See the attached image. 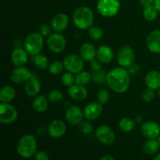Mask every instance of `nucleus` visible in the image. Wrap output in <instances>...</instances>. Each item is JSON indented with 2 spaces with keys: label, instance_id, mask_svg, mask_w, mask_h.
I'll list each match as a JSON object with an SVG mask.
<instances>
[{
  "label": "nucleus",
  "instance_id": "obj_1",
  "mask_svg": "<svg viewBox=\"0 0 160 160\" xmlns=\"http://www.w3.org/2000/svg\"><path fill=\"white\" fill-rule=\"evenodd\" d=\"M130 73L124 67H116L109 70L106 75L108 86L117 93H123L130 87Z\"/></svg>",
  "mask_w": 160,
  "mask_h": 160
},
{
  "label": "nucleus",
  "instance_id": "obj_2",
  "mask_svg": "<svg viewBox=\"0 0 160 160\" xmlns=\"http://www.w3.org/2000/svg\"><path fill=\"white\" fill-rule=\"evenodd\" d=\"M73 21L75 26L79 29H89L94 22L93 11L87 6L78 8L73 12Z\"/></svg>",
  "mask_w": 160,
  "mask_h": 160
},
{
  "label": "nucleus",
  "instance_id": "obj_3",
  "mask_svg": "<svg viewBox=\"0 0 160 160\" xmlns=\"http://www.w3.org/2000/svg\"><path fill=\"white\" fill-rule=\"evenodd\" d=\"M17 152L21 157L29 159L35 155L37 150V142L35 138L31 134L23 136L17 144Z\"/></svg>",
  "mask_w": 160,
  "mask_h": 160
},
{
  "label": "nucleus",
  "instance_id": "obj_4",
  "mask_svg": "<svg viewBox=\"0 0 160 160\" xmlns=\"http://www.w3.org/2000/svg\"><path fill=\"white\" fill-rule=\"evenodd\" d=\"M44 45L43 36L40 33L33 32L28 34L23 42V46L28 54L34 56L41 53Z\"/></svg>",
  "mask_w": 160,
  "mask_h": 160
},
{
  "label": "nucleus",
  "instance_id": "obj_5",
  "mask_svg": "<svg viewBox=\"0 0 160 160\" xmlns=\"http://www.w3.org/2000/svg\"><path fill=\"white\" fill-rule=\"evenodd\" d=\"M120 2L119 0H98L97 10L102 17H113L119 12Z\"/></svg>",
  "mask_w": 160,
  "mask_h": 160
},
{
  "label": "nucleus",
  "instance_id": "obj_6",
  "mask_svg": "<svg viewBox=\"0 0 160 160\" xmlns=\"http://www.w3.org/2000/svg\"><path fill=\"white\" fill-rule=\"evenodd\" d=\"M18 113L12 105L6 102L0 104V122L2 124H10L17 120Z\"/></svg>",
  "mask_w": 160,
  "mask_h": 160
},
{
  "label": "nucleus",
  "instance_id": "obj_7",
  "mask_svg": "<svg viewBox=\"0 0 160 160\" xmlns=\"http://www.w3.org/2000/svg\"><path fill=\"white\" fill-rule=\"evenodd\" d=\"M47 45L50 51L54 53H59L66 48L67 41L64 36L59 33H53L48 36Z\"/></svg>",
  "mask_w": 160,
  "mask_h": 160
},
{
  "label": "nucleus",
  "instance_id": "obj_8",
  "mask_svg": "<svg viewBox=\"0 0 160 160\" xmlns=\"http://www.w3.org/2000/svg\"><path fill=\"white\" fill-rule=\"evenodd\" d=\"M63 65L66 70L72 73H78L84 68V60L78 55H70L63 60Z\"/></svg>",
  "mask_w": 160,
  "mask_h": 160
},
{
  "label": "nucleus",
  "instance_id": "obj_9",
  "mask_svg": "<svg viewBox=\"0 0 160 160\" xmlns=\"http://www.w3.org/2000/svg\"><path fill=\"white\" fill-rule=\"evenodd\" d=\"M134 52L128 45L123 46L117 53V62L122 67H128L134 61Z\"/></svg>",
  "mask_w": 160,
  "mask_h": 160
},
{
  "label": "nucleus",
  "instance_id": "obj_10",
  "mask_svg": "<svg viewBox=\"0 0 160 160\" xmlns=\"http://www.w3.org/2000/svg\"><path fill=\"white\" fill-rule=\"evenodd\" d=\"M95 136L103 145H112L115 141V133L112 128L106 125L98 127L95 131Z\"/></svg>",
  "mask_w": 160,
  "mask_h": 160
},
{
  "label": "nucleus",
  "instance_id": "obj_11",
  "mask_svg": "<svg viewBox=\"0 0 160 160\" xmlns=\"http://www.w3.org/2000/svg\"><path fill=\"white\" fill-rule=\"evenodd\" d=\"M32 73L27 67H18L12 70L10 75V79L15 84H23L26 83L31 78Z\"/></svg>",
  "mask_w": 160,
  "mask_h": 160
},
{
  "label": "nucleus",
  "instance_id": "obj_12",
  "mask_svg": "<svg viewBox=\"0 0 160 160\" xmlns=\"http://www.w3.org/2000/svg\"><path fill=\"white\" fill-rule=\"evenodd\" d=\"M84 112L80 107L77 106H70L66 112V120L70 125H79L82 122Z\"/></svg>",
  "mask_w": 160,
  "mask_h": 160
},
{
  "label": "nucleus",
  "instance_id": "obj_13",
  "mask_svg": "<svg viewBox=\"0 0 160 160\" xmlns=\"http://www.w3.org/2000/svg\"><path fill=\"white\" fill-rule=\"evenodd\" d=\"M83 112L87 120H95L101 116L102 112V106L99 102H90L84 107Z\"/></svg>",
  "mask_w": 160,
  "mask_h": 160
},
{
  "label": "nucleus",
  "instance_id": "obj_14",
  "mask_svg": "<svg viewBox=\"0 0 160 160\" xmlns=\"http://www.w3.org/2000/svg\"><path fill=\"white\" fill-rule=\"evenodd\" d=\"M142 133L148 139H156L160 135V126L156 122L147 121L142 124Z\"/></svg>",
  "mask_w": 160,
  "mask_h": 160
},
{
  "label": "nucleus",
  "instance_id": "obj_15",
  "mask_svg": "<svg viewBox=\"0 0 160 160\" xmlns=\"http://www.w3.org/2000/svg\"><path fill=\"white\" fill-rule=\"evenodd\" d=\"M146 45L150 52L160 53V31L154 30L147 36Z\"/></svg>",
  "mask_w": 160,
  "mask_h": 160
},
{
  "label": "nucleus",
  "instance_id": "obj_16",
  "mask_svg": "<svg viewBox=\"0 0 160 160\" xmlns=\"http://www.w3.org/2000/svg\"><path fill=\"white\" fill-rule=\"evenodd\" d=\"M69 25V17L66 13H58L52 18L51 27L56 32H62Z\"/></svg>",
  "mask_w": 160,
  "mask_h": 160
},
{
  "label": "nucleus",
  "instance_id": "obj_17",
  "mask_svg": "<svg viewBox=\"0 0 160 160\" xmlns=\"http://www.w3.org/2000/svg\"><path fill=\"white\" fill-rule=\"evenodd\" d=\"M67 127L63 121L60 120H55L51 122L48 128V133L52 138H59L66 133Z\"/></svg>",
  "mask_w": 160,
  "mask_h": 160
},
{
  "label": "nucleus",
  "instance_id": "obj_18",
  "mask_svg": "<svg viewBox=\"0 0 160 160\" xmlns=\"http://www.w3.org/2000/svg\"><path fill=\"white\" fill-rule=\"evenodd\" d=\"M28 60V52L25 48H17L11 54V61L16 67H23Z\"/></svg>",
  "mask_w": 160,
  "mask_h": 160
},
{
  "label": "nucleus",
  "instance_id": "obj_19",
  "mask_svg": "<svg viewBox=\"0 0 160 160\" xmlns=\"http://www.w3.org/2000/svg\"><path fill=\"white\" fill-rule=\"evenodd\" d=\"M68 94L73 100L81 102L87 98L88 91L84 85L74 84L69 87Z\"/></svg>",
  "mask_w": 160,
  "mask_h": 160
},
{
  "label": "nucleus",
  "instance_id": "obj_20",
  "mask_svg": "<svg viewBox=\"0 0 160 160\" xmlns=\"http://www.w3.org/2000/svg\"><path fill=\"white\" fill-rule=\"evenodd\" d=\"M25 93L29 97H36L41 91V83L35 77H32L26 82L24 86Z\"/></svg>",
  "mask_w": 160,
  "mask_h": 160
},
{
  "label": "nucleus",
  "instance_id": "obj_21",
  "mask_svg": "<svg viewBox=\"0 0 160 160\" xmlns=\"http://www.w3.org/2000/svg\"><path fill=\"white\" fill-rule=\"evenodd\" d=\"M97 50L93 44L86 43L83 44L80 48V56L83 59V60L86 62H92L96 56Z\"/></svg>",
  "mask_w": 160,
  "mask_h": 160
},
{
  "label": "nucleus",
  "instance_id": "obj_22",
  "mask_svg": "<svg viewBox=\"0 0 160 160\" xmlns=\"http://www.w3.org/2000/svg\"><path fill=\"white\" fill-rule=\"evenodd\" d=\"M113 51L111 48V47L108 46V45H101L97 49V59L102 63H109L112 60V59H113Z\"/></svg>",
  "mask_w": 160,
  "mask_h": 160
},
{
  "label": "nucleus",
  "instance_id": "obj_23",
  "mask_svg": "<svg viewBox=\"0 0 160 160\" xmlns=\"http://www.w3.org/2000/svg\"><path fill=\"white\" fill-rule=\"evenodd\" d=\"M145 84L147 87L152 90L160 88V73L156 70H152L147 73L145 76Z\"/></svg>",
  "mask_w": 160,
  "mask_h": 160
},
{
  "label": "nucleus",
  "instance_id": "obj_24",
  "mask_svg": "<svg viewBox=\"0 0 160 160\" xmlns=\"http://www.w3.org/2000/svg\"><path fill=\"white\" fill-rule=\"evenodd\" d=\"M48 101L49 100L45 98L44 95H38L36 96L33 101V109L36 112L42 113L45 112L48 107Z\"/></svg>",
  "mask_w": 160,
  "mask_h": 160
},
{
  "label": "nucleus",
  "instance_id": "obj_25",
  "mask_svg": "<svg viewBox=\"0 0 160 160\" xmlns=\"http://www.w3.org/2000/svg\"><path fill=\"white\" fill-rule=\"evenodd\" d=\"M15 95L16 92L13 88L11 86H5L0 92V101L2 102L9 103L14 99Z\"/></svg>",
  "mask_w": 160,
  "mask_h": 160
},
{
  "label": "nucleus",
  "instance_id": "obj_26",
  "mask_svg": "<svg viewBox=\"0 0 160 160\" xmlns=\"http://www.w3.org/2000/svg\"><path fill=\"white\" fill-rule=\"evenodd\" d=\"M32 56V61L36 67H38L41 70H46L47 68H48L50 64L46 56L41 53Z\"/></svg>",
  "mask_w": 160,
  "mask_h": 160
},
{
  "label": "nucleus",
  "instance_id": "obj_27",
  "mask_svg": "<svg viewBox=\"0 0 160 160\" xmlns=\"http://www.w3.org/2000/svg\"><path fill=\"white\" fill-rule=\"evenodd\" d=\"M159 142L155 139H149L143 145L144 152L148 155H153L158 152L159 148Z\"/></svg>",
  "mask_w": 160,
  "mask_h": 160
},
{
  "label": "nucleus",
  "instance_id": "obj_28",
  "mask_svg": "<svg viewBox=\"0 0 160 160\" xmlns=\"http://www.w3.org/2000/svg\"><path fill=\"white\" fill-rule=\"evenodd\" d=\"M119 128L123 132L129 133L131 132L135 128V122L131 118L128 117H125L120 120V123H119Z\"/></svg>",
  "mask_w": 160,
  "mask_h": 160
},
{
  "label": "nucleus",
  "instance_id": "obj_29",
  "mask_svg": "<svg viewBox=\"0 0 160 160\" xmlns=\"http://www.w3.org/2000/svg\"><path fill=\"white\" fill-rule=\"evenodd\" d=\"M92 80V74L88 71H81L75 76V83L81 85H86Z\"/></svg>",
  "mask_w": 160,
  "mask_h": 160
},
{
  "label": "nucleus",
  "instance_id": "obj_30",
  "mask_svg": "<svg viewBox=\"0 0 160 160\" xmlns=\"http://www.w3.org/2000/svg\"><path fill=\"white\" fill-rule=\"evenodd\" d=\"M158 13H159V11L157 10L154 5L145 8L143 11L144 18L148 21H152L156 20L158 17Z\"/></svg>",
  "mask_w": 160,
  "mask_h": 160
},
{
  "label": "nucleus",
  "instance_id": "obj_31",
  "mask_svg": "<svg viewBox=\"0 0 160 160\" xmlns=\"http://www.w3.org/2000/svg\"><path fill=\"white\" fill-rule=\"evenodd\" d=\"M88 34L91 39L94 41H100L103 38V31L98 27H91L88 29Z\"/></svg>",
  "mask_w": 160,
  "mask_h": 160
},
{
  "label": "nucleus",
  "instance_id": "obj_32",
  "mask_svg": "<svg viewBox=\"0 0 160 160\" xmlns=\"http://www.w3.org/2000/svg\"><path fill=\"white\" fill-rule=\"evenodd\" d=\"M64 68L63 62H60V61H53L51 62L48 67V70L50 73L53 75H58L59 73H62V70Z\"/></svg>",
  "mask_w": 160,
  "mask_h": 160
},
{
  "label": "nucleus",
  "instance_id": "obj_33",
  "mask_svg": "<svg viewBox=\"0 0 160 160\" xmlns=\"http://www.w3.org/2000/svg\"><path fill=\"white\" fill-rule=\"evenodd\" d=\"M106 75L107 73H106V72L101 69L99 70L93 71L92 74V79L97 84H104L105 82H106Z\"/></svg>",
  "mask_w": 160,
  "mask_h": 160
},
{
  "label": "nucleus",
  "instance_id": "obj_34",
  "mask_svg": "<svg viewBox=\"0 0 160 160\" xmlns=\"http://www.w3.org/2000/svg\"><path fill=\"white\" fill-rule=\"evenodd\" d=\"M62 96L63 95H62V93L60 91L55 89V90H52L48 93V99L52 103L59 102H60L62 99Z\"/></svg>",
  "mask_w": 160,
  "mask_h": 160
},
{
  "label": "nucleus",
  "instance_id": "obj_35",
  "mask_svg": "<svg viewBox=\"0 0 160 160\" xmlns=\"http://www.w3.org/2000/svg\"><path fill=\"white\" fill-rule=\"evenodd\" d=\"M110 98V94L108 92L106 89H102V90H100L99 92L97 94V99H98V102H99L100 104L103 105L106 104V102H108Z\"/></svg>",
  "mask_w": 160,
  "mask_h": 160
},
{
  "label": "nucleus",
  "instance_id": "obj_36",
  "mask_svg": "<svg viewBox=\"0 0 160 160\" xmlns=\"http://www.w3.org/2000/svg\"><path fill=\"white\" fill-rule=\"evenodd\" d=\"M61 79H62V84L67 87H70L75 83V77L70 72H67V73H63Z\"/></svg>",
  "mask_w": 160,
  "mask_h": 160
},
{
  "label": "nucleus",
  "instance_id": "obj_37",
  "mask_svg": "<svg viewBox=\"0 0 160 160\" xmlns=\"http://www.w3.org/2000/svg\"><path fill=\"white\" fill-rule=\"evenodd\" d=\"M78 126H79V129L81 132H82L84 134H90L94 131L93 126L89 122H81Z\"/></svg>",
  "mask_w": 160,
  "mask_h": 160
},
{
  "label": "nucleus",
  "instance_id": "obj_38",
  "mask_svg": "<svg viewBox=\"0 0 160 160\" xmlns=\"http://www.w3.org/2000/svg\"><path fill=\"white\" fill-rule=\"evenodd\" d=\"M155 98V92L154 90L150 88H147L144 91L143 94H142V98L144 101L147 102H150L152 101Z\"/></svg>",
  "mask_w": 160,
  "mask_h": 160
},
{
  "label": "nucleus",
  "instance_id": "obj_39",
  "mask_svg": "<svg viewBox=\"0 0 160 160\" xmlns=\"http://www.w3.org/2000/svg\"><path fill=\"white\" fill-rule=\"evenodd\" d=\"M39 32L42 34L43 37L45 36H49L50 33H51V28H50L49 25H48L47 23H42L39 27Z\"/></svg>",
  "mask_w": 160,
  "mask_h": 160
},
{
  "label": "nucleus",
  "instance_id": "obj_40",
  "mask_svg": "<svg viewBox=\"0 0 160 160\" xmlns=\"http://www.w3.org/2000/svg\"><path fill=\"white\" fill-rule=\"evenodd\" d=\"M127 70H128L130 75H136L140 72L141 67L138 64L133 62V63H131L129 67H128V69H127Z\"/></svg>",
  "mask_w": 160,
  "mask_h": 160
},
{
  "label": "nucleus",
  "instance_id": "obj_41",
  "mask_svg": "<svg viewBox=\"0 0 160 160\" xmlns=\"http://www.w3.org/2000/svg\"><path fill=\"white\" fill-rule=\"evenodd\" d=\"M34 158H35V160H48L49 159L48 154H47V153L44 151L37 152L35 153V155H34Z\"/></svg>",
  "mask_w": 160,
  "mask_h": 160
},
{
  "label": "nucleus",
  "instance_id": "obj_42",
  "mask_svg": "<svg viewBox=\"0 0 160 160\" xmlns=\"http://www.w3.org/2000/svg\"><path fill=\"white\" fill-rule=\"evenodd\" d=\"M101 63L102 62L98 59H93L91 62V68L92 69L93 71L101 70Z\"/></svg>",
  "mask_w": 160,
  "mask_h": 160
},
{
  "label": "nucleus",
  "instance_id": "obj_43",
  "mask_svg": "<svg viewBox=\"0 0 160 160\" xmlns=\"http://www.w3.org/2000/svg\"><path fill=\"white\" fill-rule=\"evenodd\" d=\"M139 1H140L141 6H143L144 8L152 6V5H154L155 2V0H139Z\"/></svg>",
  "mask_w": 160,
  "mask_h": 160
},
{
  "label": "nucleus",
  "instance_id": "obj_44",
  "mask_svg": "<svg viewBox=\"0 0 160 160\" xmlns=\"http://www.w3.org/2000/svg\"><path fill=\"white\" fill-rule=\"evenodd\" d=\"M100 160H114V158L110 155H105L100 159Z\"/></svg>",
  "mask_w": 160,
  "mask_h": 160
},
{
  "label": "nucleus",
  "instance_id": "obj_45",
  "mask_svg": "<svg viewBox=\"0 0 160 160\" xmlns=\"http://www.w3.org/2000/svg\"><path fill=\"white\" fill-rule=\"evenodd\" d=\"M154 6H156V8L159 11V12H160V0H155Z\"/></svg>",
  "mask_w": 160,
  "mask_h": 160
},
{
  "label": "nucleus",
  "instance_id": "obj_46",
  "mask_svg": "<svg viewBox=\"0 0 160 160\" xmlns=\"http://www.w3.org/2000/svg\"><path fill=\"white\" fill-rule=\"evenodd\" d=\"M142 120H143L142 117H141V116H138V117H135V120H134V122L137 123H141L142 122Z\"/></svg>",
  "mask_w": 160,
  "mask_h": 160
},
{
  "label": "nucleus",
  "instance_id": "obj_47",
  "mask_svg": "<svg viewBox=\"0 0 160 160\" xmlns=\"http://www.w3.org/2000/svg\"><path fill=\"white\" fill-rule=\"evenodd\" d=\"M154 160H160V154L157 155V156H156V157L155 158Z\"/></svg>",
  "mask_w": 160,
  "mask_h": 160
},
{
  "label": "nucleus",
  "instance_id": "obj_48",
  "mask_svg": "<svg viewBox=\"0 0 160 160\" xmlns=\"http://www.w3.org/2000/svg\"><path fill=\"white\" fill-rule=\"evenodd\" d=\"M158 95L160 97V88L159 89V91H158Z\"/></svg>",
  "mask_w": 160,
  "mask_h": 160
},
{
  "label": "nucleus",
  "instance_id": "obj_49",
  "mask_svg": "<svg viewBox=\"0 0 160 160\" xmlns=\"http://www.w3.org/2000/svg\"><path fill=\"white\" fill-rule=\"evenodd\" d=\"M159 144H160V135L159 136Z\"/></svg>",
  "mask_w": 160,
  "mask_h": 160
}]
</instances>
